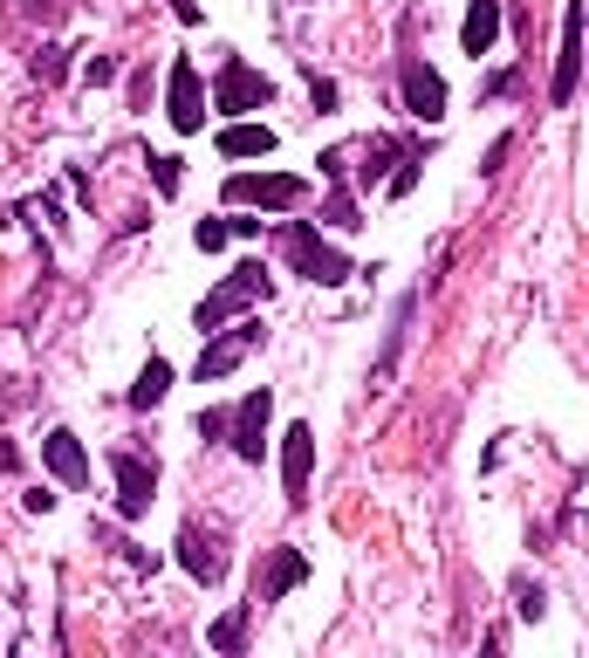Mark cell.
<instances>
[{
    "mask_svg": "<svg viewBox=\"0 0 589 658\" xmlns=\"http://www.w3.org/2000/svg\"><path fill=\"white\" fill-rule=\"evenodd\" d=\"M281 255L295 261V274H309L316 289H343L350 274H356V268H350V261L337 255V247H329V240L316 234L309 220H288V226H281Z\"/></svg>",
    "mask_w": 589,
    "mask_h": 658,
    "instance_id": "1",
    "label": "cell"
},
{
    "mask_svg": "<svg viewBox=\"0 0 589 658\" xmlns=\"http://www.w3.org/2000/svg\"><path fill=\"white\" fill-rule=\"evenodd\" d=\"M268 289H274V282H268V268H261V261H240V268L226 274V282H220V289H213V295H207V302H199V309H192L199 337H213L220 322H234V316L247 309V302H261Z\"/></svg>",
    "mask_w": 589,
    "mask_h": 658,
    "instance_id": "2",
    "label": "cell"
},
{
    "mask_svg": "<svg viewBox=\"0 0 589 658\" xmlns=\"http://www.w3.org/2000/svg\"><path fill=\"white\" fill-rule=\"evenodd\" d=\"M302 199H309V179H295V172H234V179H226V207L295 213Z\"/></svg>",
    "mask_w": 589,
    "mask_h": 658,
    "instance_id": "3",
    "label": "cell"
},
{
    "mask_svg": "<svg viewBox=\"0 0 589 658\" xmlns=\"http://www.w3.org/2000/svg\"><path fill=\"white\" fill-rule=\"evenodd\" d=\"M207 104H213L220 117H247V110H268V104H274V83H268L261 69H247L240 56H226L220 75H213V90H207Z\"/></svg>",
    "mask_w": 589,
    "mask_h": 658,
    "instance_id": "4",
    "label": "cell"
},
{
    "mask_svg": "<svg viewBox=\"0 0 589 658\" xmlns=\"http://www.w3.org/2000/svg\"><path fill=\"white\" fill-rule=\"evenodd\" d=\"M165 117H172V131H178V138L207 131V75H199L186 56H178L172 75H165Z\"/></svg>",
    "mask_w": 589,
    "mask_h": 658,
    "instance_id": "5",
    "label": "cell"
},
{
    "mask_svg": "<svg viewBox=\"0 0 589 658\" xmlns=\"http://www.w3.org/2000/svg\"><path fill=\"white\" fill-rule=\"evenodd\" d=\"M254 343H261V322H234V329H213V337H207V350H199V385H220V377H234L240 364H247V350Z\"/></svg>",
    "mask_w": 589,
    "mask_h": 658,
    "instance_id": "6",
    "label": "cell"
},
{
    "mask_svg": "<svg viewBox=\"0 0 589 658\" xmlns=\"http://www.w3.org/2000/svg\"><path fill=\"white\" fill-rule=\"evenodd\" d=\"M576 75H582V0L562 8V48H555V75H549V104L555 110L576 104Z\"/></svg>",
    "mask_w": 589,
    "mask_h": 658,
    "instance_id": "7",
    "label": "cell"
},
{
    "mask_svg": "<svg viewBox=\"0 0 589 658\" xmlns=\"http://www.w3.org/2000/svg\"><path fill=\"white\" fill-rule=\"evenodd\" d=\"M309 480H316V425H288L281 433V494H288V508H309Z\"/></svg>",
    "mask_w": 589,
    "mask_h": 658,
    "instance_id": "8",
    "label": "cell"
},
{
    "mask_svg": "<svg viewBox=\"0 0 589 658\" xmlns=\"http://www.w3.org/2000/svg\"><path fill=\"white\" fill-rule=\"evenodd\" d=\"M268 412H274L268 385H261V391H247V398H240V412H226V446H234L247 467H261V453H268Z\"/></svg>",
    "mask_w": 589,
    "mask_h": 658,
    "instance_id": "9",
    "label": "cell"
},
{
    "mask_svg": "<svg viewBox=\"0 0 589 658\" xmlns=\"http://www.w3.org/2000/svg\"><path fill=\"white\" fill-rule=\"evenodd\" d=\"M110 480H117V515L123 521H144L151 515V494H158V467H151L144 453H117Z\"/></svg>",
    "mask_w": 589,
    "mask_h": 658,
    "instance_id": "10",
    "label": "cell"
},
{
    "mask_svg": "<svg viewBox=\"0 0 589 658\" xmlns=\"http://www.w3.org/2000/svg\"><path fill=\"white\" fill-rule=\"evenodd\" d=\"M178 569H186L192 584H220V576H226V536H220V528L186 521V528H178Z\"/></svg>",
    "mask_w": 589,
    "mask_h": 658,
    "instance_id": "11",
    "label": "cell"
},
{
    "mask_svg": "<svg viewBox=\"0 0 589 658\" xmlns=\"http://www.w3.org/2000/svg\"><path fill=\"white\" fill-rule=\"evenodd\" d=\"M398 90H404V110H412L419 124H439V117H446V75L432 69V62L412 56V62L398 69Z\"/></svg>",
    "mask_w": 589,
    "mask_h": 658,
    "instance_id": "12",
    "label": "cell"
},
{
    "mask_svg": "<svg viewBox=\"0 0 589 658\" xmlns=\"http://www.w3.org/2000/svg\"><path fill=\"white\" fill-rule=\"evenodd\" d=\"M295 584H309V555H302V549H288V542H281V549L268 555V569H261V576H254V603H281V597H288Z\"/></svg>",
    "mask_w": 589,
    "mask_h": 658,
    "instance_id": "13",
    "label": "cell"
},
{
    "mask_svg": "<svg viewBox=\"0 0 589 658\" xmlns=\"http://www.w3.org/2000/svg\"><path fill=\"white\" fill-rule=\"evenodd\" d=\"M42 460H48V473H56L62 487H83V480H90V453H83V439H75V433H62V425L42 439Z\"/></svg>",
    "mask_w": 589,
    "mask_h": 658,
    "instance_id": "14",
    "label": "cell"
},
{
    "mask_svg": "<svg viewBox=\"0 0 589 658\" xmlns=\"http://www.w3.org/2000/svg\"><path fill=\"white\" fill-rule=\"evenodd\" d=\"M494 42H500V0H473L467 21H459V48H467V56L480 62Z\"/></svg>",
    "mask_w": 589,
    "mask_h": 658,
    "instance_id": "15",
    "label": "cell"
},
{
    "mask_svg": "<svg viewBox=\"0 0 589 658\" xmlns=\"http://www.w3.org/2000/svg\"><path fill=\"white\" fill-rule=\"evenodd\" d=\"M220 151H226V158H268V151H274V131H268V124H226V131H220Z\"/></svg>",
    "mask_w": 589,
    "mask_h": 658,
    "instance_id": "16",
    "label": "cell"
},
{
    "mask_svg": "<svg viewBox=\"0 0 589 658\" xmlns=\"http://www.w3.org/2000/svg\"><path fill=\"white\" fill-rule=\"evenodd\" d=\"M165 391H172V364L151 357V364L138 371V385H131V404H138V412H151V404H165Z\"/></svg>",
    "mask_w": 589,
    "mask_h": 658,
    "instance_id": "17",
    "label": "cell"
},
{
    "mask_svg": "<svg viewBox=\"0 0 589 658\" xmlns=\"http://www.w3.org/2000/svg\"><path fill=\"white\" fill-rule=\"evenodd\" d=\"M207 645H213V651H240V645H247V611H226V618L207 631Z\"/></svg>",
    "mask_w": 589,
    "mask_h": 658,
    "instance_id": "18",
    "label": "cell"
},
{
    "mask_svg": "<svg viewBox=\"0 0 589 658\" xmlns=\"http://www.w3.org/2000/svg\"><path fill=\"white\" fill-rule=\"evenodd\" d=\"M322 220H329V226H343V234H350V226H364V220H356V199L343 192V179H337V192H329V207H322Z\"/></svg>",
    "mask_w": 589,
    "mask_h": 658,
    "instance_id": "19",
    "label": "cell"
},
{
    "mask_svg": "<svg viewBox=\"0 0 589 658\" xmlns=\"http://www.w3.org/2000/svg\"><path fill=\"white\" fill-rule=\"evenodd\" d=\"M35 75H42V83H62V75H69V48L42 42V56H35Z\"/></svg>",
    "mask_w": 589,
    "mask_h": 658,
    "instance_id": "20",
    "label": "cell"
},
{
    "mask_svg": "<svg viewBox=\"0 0 589 658\" xmlns=\"http://www.w3.org/2000/svg\"><path fill=\"white\" fill-rule=\"evenodd\" d=\"M364 158H370V165H364V186H377V179H384V165L398 158V144H391V138H370V144H364Z\"/></svg>",
    "mask_w": 589,
    "mask_h": 658,
    "instance_id": "21",
    "label": "cell"
},
{
    "mask_svg": "<svg viewBox=\"0 0 589 658\" xmlns=\"http://www.w3.org/2000/svg\"><path fill=\"white\" fill-rule=\"evenodd\" d=\"M226 240H234V234H226V220H199L192 226V247H199V255H220Z\"/></svg>",
    "mask_w": 589,
    "mask_h": 658,
    "instance_id": "22",
    "label": "cell"
},
{
    "mask_svg": "<svg viewBox=\"0 0 589 658\" xmlns=\"http://www.w3.org/2000/svg\"><path fill=\"white\" fill-rule=\"evenodd\" d=\"M151 186H158L165 199L178 192V158H172V151H158V158H151Z\"/></svg>",
    "mask_w": 589,
    "mask_h": 658,
    "instance_id": "23",
    "label": "cell"
},
{
    "mask_svg": "<svg viewBox=\"0 0 589 658\" xmlns=\"http://www.w3.org/2000/svg\"><path fill=\"white\" fill-rule=\"evenodd\" d=\"M83 83H90V90L117 83V56H90V62H83Z\"/></svg>",
    "mask_w": 589,
    "mask_h": 658,
    "instance_id": "24",
    "label": "cell"
},
{
    "mask_svg": "<svg viewBox=\"0 0 589 658\" xmlns=\"http://www.w3.org/2000/svg\"><path fill=\"white\" fill-rule=\"evenodd\" d=\"M521 618H542L549 611V597H542V584H521V603H515Z\"/></svg>",
    "mask_w": 589,
    "mask_h": 658,
    "instance_id": "25",
    "label": "cell"
},
{
    "mask_svg": "<svg viewBox=\"0 0 589 658\" xmlns=\"http://www.w3.org/2000/svg\"><path fill=\"white\" fill-rule=\"evenodd\" d=\"M419 186V158H404L398 172H391V199H404V192H412Z\"/></svg>",
    "mask_w": 589,
    "mask_h": 658,
    "instance_id": "26",
    "label": "cell"
},
{
    "mask_svg": "<svg viewBox=\"0 0 589 658\" xmlns=\"http://www.w3.org/2000/svg\"><path fill=\"white\" fill-rule=\"evenodd\" d=\"M309 96H316V110H337V83L329 75H309Z\"/></svg>",
    "mask_w": 589,
    "mask_h": 658,
    "instance_id": "27",
    "label": "cell"
},
{
    "mask_svg": "<svg viewBox=\"0 0 589 658\" xmlns=\"http://www.w3.org/2000/svg\"><path fill=\"white\" fill-rule=\"evenodd\" d=\"M165 8L186 21V28H199V21H207V8H199V0H165Z\"/></svg>",
    "mask_w": 589,
    "mask_h": 658,
    "instance_id": "28",
    "label": "cell"
},
{
    "mask_svg": "<svg viewBox=\"0 0 589 658\" xmlns=\"http://www.w3.org/2000/svg\"><path fill=\"white\" fill-rule=\"evenodd\" d=\"M507 151H515V138H494V151H486V165H480V172H486V179H494V172L507 165Z\"/></svg>",
    "mask_w": 589,
    "mask_h": 658,
    "instance_id": "29",
    "label": "cell"
},
{
    "mask_svg": "<svg viewBox=\"0 0 589 658\" xmlns=\"http://www.w3.org/2000/svg\"><path fill=\"white\" fill-rule=\"evenodd\" d=\"M199 439H226V412H199Z\"/></svg>",
    "mask_w": 589,
    "mask_h": 658,
    "instance_id": "30",
    "label": "cell"
}]
</instances>
